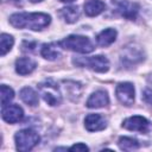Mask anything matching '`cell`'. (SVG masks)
<instances>
[{
	"mask_svg": "<svg viewBox=\"0 0 152 152\" xmlns=\"http://www.w3.org/2000/svg\"><path fill=\"white\" fill-rule=\"evenodd\" d=\"M51 21L46 13H15L10 17V23L17 28H30L40 31L45 28Z\"/></svg>",
	"mask_w": 152,
	"mask_h": 152,
	"instance_id": "1",
	"label": "cell"
},
{
	"mask_svg": "<svg viewBox=\"0 0 152 152\" xmlns=\"http://www.w3.org/2000/svg\"><path fill=\"white\" fill-rule=\"evenodd\" d=\"M59 45L63 49L80 52V53H89L94 50L93 43L90 42V39L88 37H84V36L71 34V36L66 37L65 39H63L59 43Z\"/></svg>",
	"mask_w": 152,
	"mask_h": 152,
	"instance_id": "2",
	"label": "cell"
},
{
	"mask_svg": "<svg viewBox=\"0 0 152 152\" xmlns=\"http://www.w3.org/2000/svg\"><path fill=\"white\" fill-rule=\"evenodd\" d=\"M14 139H15L17 150L21 152H26V151L32 150L39 142L40 138L36 131L31 128H25V129L17 132Z\"/></svg>",
	"mask_w": 152,
	"mask_h": 152,
	"instance_id": "3",
	"label": "cell"
},
{
	"mask_svg": "<svg viewBox=\"0 0 152 152\" xmlns=\"http://www.w3.org/2000/svg\"><path fill=\"white\" fill-rule=\"evenodd\" d=\"M38 91L48 104L57 106L61 103L62 96H61V93H59L57 84L53 81L46 80V81L39 83L38 84Z\"/></svg>",
	"mask_w": 152,
	"mask_h": 152,
	"instance_id": "4",
	"label": "cell"
},
{
	"mask_svg": "<svg viewBox=\"0 0 152 152\" xmlns=\"http://www.w3.org/2000/svg\"><path fill=\"white\" fill-rule=\"evenodd\" d=\"M74 64L77 66H87L94 71L97 72H106L109 69V62L108 59L102 56H93V57H78L74 58Z\"/></svg>",
	"mask_w": 152,
	"mask_h": 152,
	"instance_id": "5",
	"label": "cell"
},
{
	"mask_svg": "<svg viewBox=\"0 0 152 152\" xmlns=\"http://www.w3.org/2000/svg\"><path fill=\"white\" fill-rule=\"evenodd\" d=\"M112 5L114 10L124 18L134 20L139 12V5L135 2H131L128 0H112Z\"/></svg>",
	"mask_w": 152,
	"mask_h": 152,
	"instance_id": "6",
	"label": "cell"
},
{
	"mask_svg": "<svg viewBox=\"0 0 152 152\" xmlns=\"http://www.w3.org/2000/svg\"><path fill=\"white\" fill-rule=\"evenodd\" d=\"M122 127L129 131H137L140 133H148L152 129L151 122L140 115H133L131 118H127L122 122Z\"/></svg>",
	"mask_w": 152,
	"mask_h": 152,
	"instance_id": "7",
	"label": "cell"
},
{
	"mask_svg": "<svg viewBox=\"0 0 152 152\" xmlns=\"http://www.w3.org/2000/svg\"><path fill=\"white\" fill-rule=\"evenodd\" d=\"M115 94L118 100L125 104V106H131L134 102V87L129 82H122L116 86Z\"/></svg>",
	"mask_w": 152,
	"mask_h": 152,
	"instance_id": "8",
	"label": "cell"
},
{
	"mask_svg": "<svg viewBox=\"0 0 152 152\" xmlns=\"http://www.w3.org/2000/svg\"><path fill=\"white\" fill-rule=\"evenodd\" d=\"M2 119L8 122V124H15L20 121L24 118V112L21 107L18 104H10V106H4L1 110Z\"/></svg>",
	"mask_w": 152,
	"mask_h": 152,
	"instance_id": "9",
	"label": "cell"
},
{
	"mask_svg": "<svg viewBox=\"0 0 152 152\" xmlns=\"http://www.w3.org/2000/svg\"><path fill=\"white\" fill-rule=\"evenodd\" d=\"M84 126L89 132L101 131L106 127V120L100 114H88L84 119Z\"/></svg>",
	"mask_w": 152,
	"mask_h": 152,
	"instance_id": "10",
	"label": "cell"
},
{
	"mask_svg": "<svg viewBox=\"0 0 152 152\" xmlns=\"http://www.w3.org/2000/svg\"><path fill=\"white\" fill-rule=\"evenodd\" d=\"M109 103L108 94L104 90H96L90 95V97L87 101L88 108H101Z\"/></svg>",
	"mask_w": 152,
	"mask_h": 152,
	"instance_id": "11",
	"label": "cell"
},
{
	"mask_svg": "<svg viewBox=\"0 0 152 152\" xmlns=\"http://www.w3.org/2000/svg\"><path fill=\"white\" fill-rule=\"evenodd\" d=\"M142 58H144L142 52L139 50V48H132V46L126 48L121 56V61L126 65H133V64L140 62Z\"/></svg>",
	"mask_w": 152,
	"mask_h": 152,
	"instance_id": "12",
	"label": "cell"
},
{
	"mask_svg": "<svg viewBox=\"0 0 152 152\" xmlns=\"http://www.w3.org/2000/svg\"><path fill=\"white\" fill-rule=\"evenodd\" d=\"M36 69V62L28 57H21L15 61V70L19 75H28Z\"/></svg>",
	"mask_w": 152,
	"mask_h": 152,
	"instance_id": "13",
	"label": "cell"
},
{
	"mask_svg": "<svg viewBox=\"0 0 152 152\" xmlns=\"http://www.w3.org/2000/svg\"><path fill=\"white\" fill-rule=\"evenodd\" d=\"M115 39H116V30L114 28H106L101 31L96 37V42L100 46H108L112 43H114Z\"/></svg>",
	"mask_w": 152,
	"mask_h": 152,
	"instance_id": "14",
	"label": "cell"
},
{
	"mask_svg": "<svg viewBox=\"0 0 152 152\" xmlns=\"http://www.w3.org/2000/svg\"><path fill=\"white\" fill-rule=\"evenodd\" d=\"M59 17L62 19H64L66 23L72 24L75 21H77V19L80 18V10L77 6H69V7H63L59 10L58 12Z\"/></svg>",
	"mask_w": 152,
	"mask_h": 152,
	"instance_id": "15",
	"label": "cell"
},
{
	"mask_svg": "<svg viewBox=\"0 0 152 152\" xmlns=\"http://www.w3.org/2000/svg\"><path fill=\"white\" fill-rule=\"evenodd\" d=\"M104 4L101 0H88L84 4V12L89 17L99 15L104 11Z\"/></svg>",
	"mask_w": 152,
	"mask_h": 152,
	"instance_id": "16",
	"label": "cell"
},
{
	"mask_svg": "<svg viewBox=\"0 0 152 152\" xmlns=\"http://www.w3.org/2000/svg\"><path fill=\"white\" fill-rule=\"evenodd\" d=\"M20 99L27 106H37L38 104V95L31 87H25L20 90Z\"/></svg>",
	"mask_w": 152,
	"mask_h": 152,
	"instance_id": "17",
	"label": "cell"
},
{
	"mask_svg": "<svg viewBox=\"0 0 152 152\" xmlns=\"http://www.w3.org/2000/svg\"><path fill=\"white\" fill-rule=\"evenodd\" d=\"M40 53H42V56L44 58H46L49 61H53V59H56V58H58L61 56V52L58 50L57 44H53V43L43 44L42 50H40Z\"/></svg>",
	"mask_w": 152,
	"mask_h": 152,
	"instance_id": "18",
	"label": "cell"
},
{
	"mask_svg": "<svg viewBox=\"0 0 152 152\" xmlns=\"http://www.w3.org/2000/svg\"><path fill=\"white\" fill-rule=\"evenodd\" d=\"M118 145L124 151H133V150L139 148L138 140H135L133 138H128V137H121L118 140Z\"/></svg>",
	"mask_w": 152,
	"mask_h": 152,
	"instance_id": "19",
	"label": "cell"
},
{
	"mask_svg": "<svg viewBox=\"0 0 152 152\" xmlns=\"http://www.w3.org/2000/svg\"><path fill=\"white\" fill-rule=\"evenodd\" d=\"M14 39L12 36L7 34V33H2L1 38H0V48H1V56H5L13 46Z\"/></svg>",
	"mask_w": 152,
	"mask_h": 152,
	"instance_id": "20",
	"label": "cell"
},
{
	"mask_svg": "<svg viewBox=\"0 0 152 152\" xmlns=\"http://www.w3.org/2000/svg\"><path fill=\"white\" fill-rule=\"evenodd\" d=\"M13 97H14V93H13L12 88L7 87L6 84H2L1 86V104H2V107L7 106V103H10V101L13 100Z\"/></svg>",
	"mask_w": 152,
	"mask_h": 152,
	"instance_id": "21",
	"label": "cell"
},
{
	"mask_svg": "<svg viewBox=\"0 0 152 152\" xmlns=\"http://www.w3.org/2000/svg\"><path fill=\"white\" fill-rule=\"evenodd\" d=\"M142 99L146 103L152 106V90L151 89H145L142 93Z\"/></svg>",
	"mask_w": 152,
	"mask_h": 152,
	"instance_id": "22",
	"label": "cell"
},
{
	"mask_svg": "<svg viewBox=\"0 0 152 152\" xmlns=\"http://www.w3.org/2000/svg\"><path fill=\"white\" fill-rule=\"evenodd\" d=\"M69 150H70V151H88L89 148H88V146H86L84 144L78 142V144H76V145L71 146Z\"/></svg>",
	"mask_w": 152,
	"mask_h": 152,
	"instance_id": "23",
	"label": "cell"
},
{
	"mask_svg": "<svg viewBox=\"0 0 152 152\" xmlns=\"http://www.w3.org/2000/svg\"><path fill=\"white\" fill-rule=\"evenodd\" d=\"M36 45V43H28V42H24L23 43V51H31V50H33L34 46Z\"/></svg>",
	"mask_w": 152,
	"mask_h": 152,
	"instance_id": "24",
	"label": "cell"
},
{
	"mask_svg": "<svg viewBox=\"0 0 152 152\" xmlns=\"http://www.w3.org/2000/svg\"><path fill=\"white\" fill-rule=\"evenodd\" d=\"M59 1H62V2H72L75 0H59Z\"/></svg>",
	"mask_w": 152,
	"mask_h": 152,
	"instance_id": "25",
	"label": "cell"
},
{
	"mask_svg": "<svg viewBox=\"0 0 152 152\" xmlns=\"http://www.w3.org/2000/svg\"><path fill=\"white\" fill-rule=\"evenodd\" d=\"M31 2H39V1H42V0H30Z\"/></svg>",
	"mask_w": 152,
	"mask_h": 152,
	"instance_id": "26",
	"label": "cell"
}]
</instances>
